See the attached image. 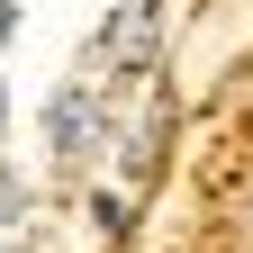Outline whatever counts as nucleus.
Returning <instances> with one entry per match:
<instances>
[{
	"mask_svg": "<svg viewBox=\"0 0 253 253\" xmlns=\"http://www.w3.org/2000/svg\"><path fill=\"white\" fill-rule=\"evenodd\" d=\"M154 37H163V9H154V0H118V18L100 27V45H90V73H109V82L154 73Z\"/></svg>",
	"mask_w": 253,
	"mask_h": 253,
	"instance_id": "f257e3e1",
	"label": "nucleus"
},
{
	"mask_svg": "<svg viewBox=\"0 0 253 253\" xmlns=\"http://www.w3.org/2000/svg\"><path fill=\"white\" fill-rule=\"evenodd\" d=\"M18 37V0H0V45H9Z\"/></svg>",
	"mask_w": 253,
	"mask_h": 253,
	"instance_id": "20e7f679",
	"label": "nucleus"
},
{
	"mask_svg": "<svg viewBox=\"0 0 253 253\" xmlns=\"http://www.w3.org/2000/svg\"><path fill=\"white\" fill-rule=\"evenodd\" d=\"M45 145L63 154V163H90V145H100V100H90L82 82L45 100Z\"/></svg>",
	"mask_w": 253,
	"mask_h": 253,
	"instance_id": "f03ea898",
	"label": "nucleus"
},
{
	"mask_svg": "<svg viewBox=\"0 0 253 253\" xmlns=\"http://www.w3.org/2000/svg\"><path fill=\"white\" fill-rule=\"evenodd\" d=\"M244 126H253V118H244Z\"/></svg>",
	"mask_w": 253,
	"mask_h": 253,
	"instance_id": "423d86ee",
	"label": "nucleus"
},
{
	"mask_svg": "<svg viewBox=\"0 0 253 253\" xmlns=\"http://www.w3.org/2000/svg\"><path fill=\"white\" fill-rule=\"evenodd\" d=\"M0 118H9V90H0Z\"/></svg>",
	"mask_w": 253,
	"mask_h": 253,
	"instance_id": "39448f33",
	"label": "nucleus"
},
{
	"mask_svg": "<svg viewBox=\"0 0 253 253\" xmlns=\"http://www.w3.org/2000/svg\"><path fill=\"white\" fill-rule=\"evenodd\" d=\"M9 217H27V181H18V172H0V226H9Z\"/></svg>",
	"mask_w": 253,
	"mask_h": 253,
	"instance_id": "7ed1b4c3",
	"label": "nucleus"
}]
</instances>
